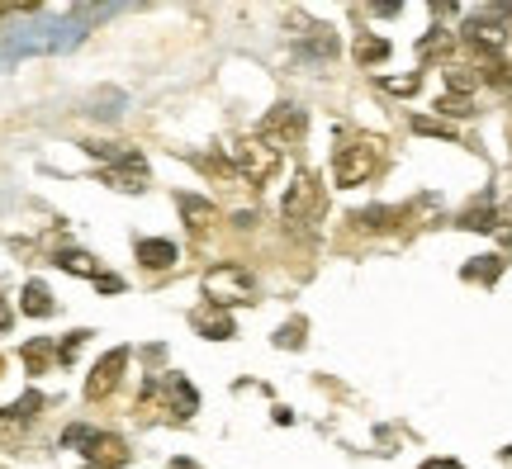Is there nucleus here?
<instances>
[{"label": "nucleus", "mask_w": 512, "mask_h": 469, "mask_svg": "<svg viewBox=\"0 0 512 469\" xmlns=\"http://www.w3.org/2000/svg\"><path fill=\"white\" fill-rule=\"evenodd\" d=\"M323 181L313 176V171H294V185L285 190V199H280V218L290 223V228H313L318 218H323Z\"/></svg>", "instance_id": "f257e3e1"}, {"label": "nucleus", "mask_w": 512, "mask_h": 469, "mask_svg": "<svg viewBox=\"0 0 512 469\" xmlns=\"http://www.w3.org/2000/svg\"><path fill=\"white\" fill-rule=\"evenodd\" d=\"M280 157H285V152H280V147H271L261 133H252V138H238V143H233V171H238L247 185H256V190H261V185L280 171Z\"/></svg>", "instance_id": "f03ea898"}, {"label": "nucleus", "mask_w": 512, "mask_h": 469, "mask_svg": "<svg viewBox=\"0 0 512 469\" xmlns=\"http://www.w3.org/2000/svg\"><path fill=\"white\" fill-rule=\"evenodd\" d=\"M204 299H209V308L256 304V280L242 266H214V271H204Z\"/></svg>", "instance_id": "7ed1b4c3"}, {"label": "nucleus", "mask_w": 512, "mask_h": 469, "mask_svg": "<svg viewBox=\"0 0 512 469\" xmlns=\"http://www.w3.org/2000/svg\"><path fill=\"white\" fill-rule=\"evenodd\" d=\"M375 166H380V143H351L332 157V181L347 185V190L351 185H366L375 176Z\"/></svg>", "instance_id": "20e7f679"}, {"label": "nucleus", "mask_w": 512, "mask_h": 469, "mask_svg": "<svg viewBox=\"0 0 512 469\" xmlns=\"http://www.w3.org/2000/svg\"><path fill=\"white\" fill-rule=\"evenodd\" d=\"M304 128H309V119H304V109H294V105H275L271 114L261 119V128H256V133H261V138H266L271 147H280V152H285V147H294L299 138H304Z\"/></svg>", "instance_id": "39448f33"}, {"label": "nucleus", "mask_w": 512, "mask_h": 469, "mask_svg": "<svg viewBox=\"0 0 512 469\" xmlns=\"http://www.w3.org/2000/svg\"><path fill=\"white\" fill-rule=\"evenodd\" d=\"M503 15L508 10H484V15H470L465 19V43H475L479 53H498L503 43H508V29H503Z\"/></svg>", "instance_id": "423d86ee"}, {"label": "nucleus", "mask_w": 512, "mask_h": 469, "mask_svg": "<svg viewBox=\"0 0 512 469\" xmlns=\"http://www.w3.org/2000/svg\"><path fill=\"white\" fill-rule=\"evenodd\" d=\"M124 365H128V351L124 346H114V351H105L100 361H95V370H91V379H86V398H105V394H114L119 389V379H124Z\"/></svg>", "instance_id": "0eeeda50"}, {"label": "nucleus", "mask_w": 512, "mask_h": 469, "mask_svg": "<svg viewBox=\"0 0 512 469\" xmlns=\"http://www.w3.org/2000/svg\"><path fill=\"white\" fill-rule=\"evenodd\" d=\"M86 460H91L95 469H119V465H128V446L119 441V436L91 432V441H86Z\"/></svg>", "instance_id": "6e6552de"}, {"label": "nucleus", "mask_w": 512, "mask_h": 469, "mask_svg": "<svg viewBox=\"0 0 512 469\" xmlns=\"http://www.w3.org/2000/svg\"><path fill=\"white\" fill-rule=\"evenodd\" d=\"M176 209H181V218L190 223V233H209V228L219 223V209L204 195H176Z\"/></svg>", "instance_id": "1a4fd4ad"}, {"label": "nucleus", "mask_w": 512, "mask_h": 469, "mask_svg": "<svg viewBox=\"0 0 512 469\" xmlns=\"http://www.w3.org/2000/svg\"><path fill=\"white\" fill-rule=\"evenodd\" d=\"M138 261H143V266H152V271H166V266L176 261V247H171V242H162V237H147V242H138Z\"/></svg>", "instance_id": "9d476101"}, {"label": "nucleus", "mask_w": 512, "mask_h": 469, "mask_svg": "<svg viewBox=\"0 0 512 469\" xmlns=\"http://www.w3.org/2000/svg\"><path fill=\"white\" fill-rule=\"evenodd\" d=\"M190 323H195V332L214 337V342H228V337H233V318H228L223 308H214V313H195Z\"/></svg>", "instance_id": "9b49d317"}, {"label": "nucleus", "mask_w": 512, "mask_h": 469, "mask_svg": "<svg viewBox=\"0 0 512 469\" xmlns=\"http://www.w3.org/2000/svg\"><path fill=\"white\" fill-rule=\"evenodd\" d=\"M166 403H171V413H176V417H190L200 398H195V389H190L181 375H171V379H166Z\"/></svg>", "instance_id": "f8f14e48"}, {"label": "nucleus", "mask_w": 512, "mask_h": 469, "mask_svg": "<svg viewBox=\"0 0 512 469\" xmlns=\"http://www.w3.org/2000/svg\"><path fill=\"white\" fill-rule=\"evenodd\" d=\"M105 181L114 185V190H128V195H138L147 185V166H110L105 171Z\"/></svg>", "instance_id": "ddd939ff"}, {"label": "nucleus", "mask_w": 512, "mask_h": 469, "mask_svg": "<svg viewBox=\"0 0 512 469\" xmlns=\"http://www.w3.org/2000/svg\"><path fill=\"white\" fill-rule=\"evenodd\" d=\"M479 76H484L489 86H498V91H512V72L498 53H479Z\"/></svg>", "instance_id": "4468645a"}, {"label": "nucleus", "mask_w": 512, "mask_h": 469, "mask_svg": "<svg viewBox=\"0 0 512 469\" xmlns=\"http://www.w3.org/2000/svg\"><path fill=\"white\" fill-rule=\"evenodd\" d=\"M299 53H309V57H337V38H332V29H309V34L299 38Z\"/></svg>", "instance_id": "2eb2a0df"}, {"label": "nucleus", "mask_w": 512, "mask_h": 469, "mask_svg": "<svg viewBox=\"0 0 512 469\" xmlns=\"http://www.w3.org/2000/svg\"><path fill=\"white\" fill-rule=\"evenodd\" d=\"M19 304H24V313H34V318H48V313H53V294H48V285L29 280L24 294H19Z\"/></svg>", "instance_id": "dca6fc26"}, {"label": "nucleus", "mask_w": 512, "mask_h": 469, "mask_svg": "<svg viewBox=\"0 0 512 469\" xmlns=\"http://www.w3.org/2000/svg\"><path fill=\"white\" fill-rule=\"evenodd\" d=\"M57 266L67 275H86V280H100V266H95V256H86V252H62L57 256Z\"/></svg>", "instance_id": "f3484780"}, {"label": "nucleus", "mask_w": 512, "mask_h": 469, "mask_svg": "<svg viewBox=\"0 0 512 469\" xmlns=\"http://www.w3.org/2000/svg\"><path fill=\"white\" fill-rule=\"evenodd\" d=\"M384 57H389V43H384V38H375V34L356 38V62H361V67H370V62H384Z\"/></svg>", "instance_id": "a211bd4d"}, {"label": "nucleus", "mask_w": 512, "mask_h": 469, "mask_svg": "<svg viewBox=\"0 0 512 469\" xmlns=\"http://www.w3.org/2000/svg\"><path fill=\"white\" fill-rule=\"evenodd\" d=\"M451 43H456V34H451V29H432V34L418 43V53L422 57H446V53H451Z\"/></svg>", "instance_id": "6ab92c4d"}, {"label": "nucleus", "mask_w": 512, "mask_h": 469, "mask_svg": "<svg viewBox=\"0 0 512 469\" xmlns=\"http://www.w3.org/2000/svg\"><path fill=\"white\" fill-rule=\"evenodd\" d=\"M394 218H399V209H361V214H356V223H361V228H370V233H380V228H394Z\"/></svg>", "instance_id": "aec40b11"}, {"label": "nucleus", "mask_w": 512, "mask_h": 469, "mask_svg": "<svg viewBox=\"0 0 512 469\" xmlns=\"http://www.w3.org/2000/svg\"><path fill=\"white\" fill-rule=\"evenodd\" d=\"M422 86V72H408V76H380V91L389 95H413Z\"/></svg>", "instance_id": "412c9836"}, {"label": "nucleus", "mask_w": 512, "mask_h": 469, "mask_svg": "<svg viewBox=\"0 0 512 469\" xmlns=\"http://www.w3.org/2000/svg\"><path fill=\"white\" fill-rule=\"evenodd\" d=\"M437 109L446 114V119H470V114H475V105H470V95H441Z\"/></svg>", "instance_id": "4be33fe9"}, {"label": "nucleus", "mask_w": 512, "mask_h": 469, "mask_svg": "<svg viewBox=\"0 0 512 469\" xmlns=\"http://www.w3.org/2000/svg\"><path fill=\"white\" fill-rule=\"evenodd\" d=\"M460 228H475V233H494L498 228V209H470L460 218Z\"/></svg>", "instance_id": "5701e85b"}, {"label": "nucleus", "mask_w": 512, "mask_h": 469, "mask_svg": "<svg viewBox=\"0 0 512 469\" xmlns=\"http://www.w3.org/2000/svg\"><path fill=\"white\" fill-rule=\"evenodd\" d=\"M413 133H427V138H456V128L441 124V119H427V114H413Z\"/></svg>", "instance_id": "b1692460"}, {"label": "nucleus", "mask_w": 512, "mask_h": 469, "mask_svg": "<svg viewBox=\"0 0 512 469\" xmlns=\"http://www.w3.org/2000/svg\"><path fill=\"white\" fill-rule=\"evenodd\" d=\"M38 403H43V398H38V394H24V398H19V403H15V408L5 413V422H29V417L38 413Z\"/></svg>", "instance_id": "393cba45"}, {"label": "nucleus", "mask_w": 512, "mask_h": 469, "mask_svg": "<svg viewBox=\"0 0 512 469\" xmlns=\"http://www.w3.org/2000/svg\"><path fill=\"white\" fill-rule=\"evenodd\" d=\"M48 356H53V351H48V342H29V346H24V361H29V370H43V365H48Z\"/></svg>", "instance_id": "a878e982"}, {"label": "nucleus", "mask_w": 512, "mask_h": 469, "mask_svg": "<svg viewBox=\"0 0 512 469\" xmlns=\"http://www.w3.org/2000/svg\"><path fill=\"white\" fill-rule=\"evenodd\" d=\"M446 86H451V95H470L475 91V72H446Z\"/></svg>", "instance_id": "bb28decb"}, {"label": "nucleus", "mask_w": 512, "mask_h": 469, "mask_svg": "<svg viewBox=\"0 0 512 469\" xmlns=\"http://www.w3.org/2000/svg\"><path fill=\"white\" fill-rule=\"evenodd\" d=\"M86 337H91V332H72V337H67V342L57 346V361H76V351H81V346H86Z\"/></svg>", "instance_id": "cd10ccee"}, {"label": "nucleus", "mask_w": 512, "mask_h": 469, "mask_svg": "<svg viewBox=\"0 0 512 469\" xmlns=\"http://www.w3.org/2000/svg\"><path fill=\"white\" fill-rule=\"evenodd\" d=\"M275 342H280V346H299V342H304V323H299V318H294V323H285L280 332H275Z\"/></svg>", "instance_id": "c85d7f7f"}, {"label": "nucleus", "mask_w": 512, "mask_h": 469, "mask_svg": "<svg viewBox=\"0 0 512 469\" xmlns=\"http://www.w3.org/2000/svg\"><path fill=\"white\" fill-rule=\"evenodd\" d=\"M95 285H100V289H110V294H114V289H124V280H119V275H100Z\"/></svg>", "instance_id": "c756f323"}, {"label": "nucleus", "mask_w": 512, "mask_h": 469, "mask_svg": "<svg viewBox=\"0 0 512 469\" xmlns=\"http://www.w3.org/2000/svg\"><path fill=\"white\" fill-rule=\"evenodd\" d=\"M5 327H10V304L0 299V332H5Z\"/></svg>", "instance_id": "7c9ffc66"}, {"label": "nucleus", "mask_w": 512, "mask_h": 469, "mask_svg": "<svg viewBox=\"0 0 512 469\" xmlns=\"http://www.w3.org/2000/svg\"><path fill=\"white\" fill-rule=\"evenodd\" d=\"M5 427H10V422H5V417H0V432H5Z\"/></svg>", "instance_id": "2f4dec72"}, {"label": "nucleus", "mask_w": 512, "mask_h": 469, "mask_svg": "<svg viewBox=\"0 0 512 469\" xmlns=\"http://www.w3.org/2000/svg\"><path fill=\"white\" fill-rule=\"evenodd\" d=\"M508 460H512V446H508Z\"/></svg>", "instance_id": "473e14b6"}, {"label": "nucleus", "mask_w": 512, "mask_h": 469, "mask_svg": "<svg viewBox=\"0 0 512 469\" xmlns=\"http://www.w3.org/2000/svg\"><path fill=\"white\" fill-rule=\"evenodd\" d=\"M91 469H95V465H91Z\"/></svg>", "instance_id": "72a5a7b5"}]
</instances>
